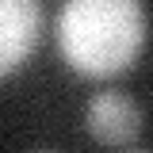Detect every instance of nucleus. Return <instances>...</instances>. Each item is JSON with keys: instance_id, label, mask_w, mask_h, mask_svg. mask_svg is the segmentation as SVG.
<instances>
[{"instance_id": "obj_1", "label": "nucleus", "mask_w": 153, "mask_h": 153, "mask_svg": "<svg viewBox=\"0 0 153 153\" xmlns=\"http://www.w3.org/2000/svg\"><path fill=\"white\" fill-rule=\"evenodd\" d=\"M57 46L80 76H115L146 50V8L142 0H65Z\"/></svg>"}, {"instance_id": "obj_2", "label": "nucleus", "mask_w": 153, "mask_h": 153, "mask_svg": "<svg viewBox=\"0 0 153 153\" xmlns=\"http://www.w3.org/2000/svg\"><path fill=\"white\" fill-rule=\"evenodd\" d=\"M84 126L100 146L111 149H146V111L123 92H100L84 111Z\"/></svg>"}, {"instance_id": "obj_3", "label": "nucleus", "mask_w": 153, "mask_h": 153, "mask_svg": "<svg viewBox=\"0 0 153 153\" xmlns=\"http://www.w3.org/2000/svg\"><path fill=\"white\" fill-rule=\"evenodd\" d=\"M42 8L38 0H0V80L27 65L38 46Z\"/></svg>"}]
</instances>
